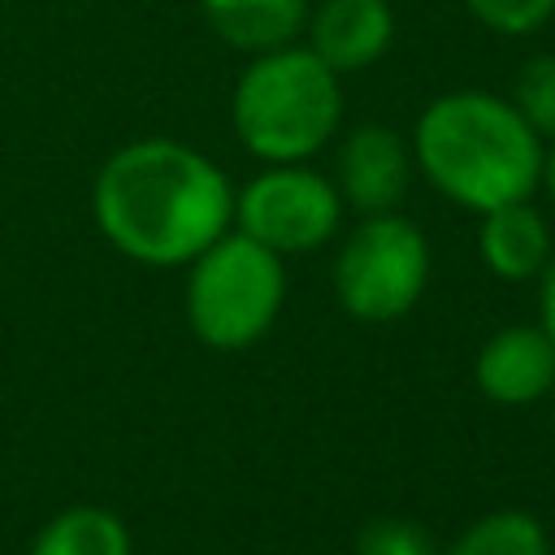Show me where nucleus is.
I'll use <instances>...</instances> for the list:
<instances>
[{"instance_id": "f257e3e1", "label": "nucleus", "mask_w": 555, "mask_h": 555, "mask_svg": "<svg viewBox=\"0 0 555 555\" xmlns=\"http://www.w3.org/2000/svg\"><path fill=\"white\" fill-rule=\"evenodd\" d=\"M91 217L126 260L186 269L234 225V182L191 143L134 139L95 169Z\"/></svg>"}, {"instance_id": "f03ea898", "label": "nucleus", "mask_w": 555, "mask_h": 555, "mask_svg": "<svg viewBox=\"0 0 555 555\" xmlns=\"http://www.w3.org/2000/svg\"><path fill=\"white\" fill-rule=\"evenodd\" d=\"M408 143L421 178L455 208L481 217L538 195L546 143L507 95L481 87L442 91L421 108Z\"/></svg>"}, {"instance_id": "7ed1b4c3", "label": "nucleus", "mask_w": 555, "mask_h": 555, "mask_svg": "<svg viewBox=\"0 0 555 555\" xmlns=\"http://www.w3.org/2000/svg\"><path fill=\"white\" fill-rule=\"evenodd\" d=\"M230 126L260 165L312 160L343 126L338 74L308 43L256 52L234 78Z\"/></svg>"}, {"instance_id": "20e7f679", "label": "nucleus", "mask_w": 555, "mask_h": 555, "mask_svg": "<svg viewBox=\"0 0 555 555\" xmlns=\"http://www.w3.org/2000/svg\"><path fill=\"white\" fill-rule=\"evenodd\" d=\"M286 304V260L243 230H225L186 264V325L212 351L260 343Z\"/></svg>"}, {"instance_id": "39448f33", "label": "nucleus", "mask_w": 555, "mask_h": 555, "mask_svg": "<svg viewBox=\"0 0 555 555\" xmlns=\"http://www.w3.org/2000/svg\"><path fill=\"white\" fill-rule=\"evenodd\" d=\"M429 269L434 256L425 230L403 212H373L343 234L330 264V282L338 308L351 321L386 325L421 304Z\"/></svg>"}, {"instance_id": "423d86ee", "label": "nucleus", "mask_w": 555, "mask_h": 555, "mask_svg": "<svg viewBox=\"0 0 555 555\" xmlns=\"http://www.w3.org/2000/svg\"><path fill=\"white\" fill-rule=\"evenodd\" d=\"M343 212L347 204L334 178L308 160L260 165V173L234 186V230L264 243L282 260L325 247L343 230Z\"/></svg>"}, {"instance_id": "0eeeda50", "label": "nucleus", "mask_w": 555, "mask_h": 555, "mask_svg": "<svg viewBox=\"0 0 555 555\" xmlns=\"http://www.w3.org/2000/svg\"><path fill=\"white\" fill-rule=\"evenodd\" d=\"M412 169V143L382 121L351 126L334 152V186L343 204L360 217L399 212Z\"/></svg>"}, {"instance_id": "6e6552de", "label": "nucleus", "mask_w": 555, "mask_h": 555, "mask_svg": "<svg viewBox=\"0 0 555 555\" xmlns=\"http://www.w3.org/2000/svg\"><path fill=\"white\" fill-rule=\"evenodd\" d=\"M477 390L499 408H533L555 395V338L538 321L494 330L473 360Z\"/></svg>"}, {"instance_id": "1a4fd4ad", "label": "nucleus", "mask_w": 555, "mask_h": 555, "mask_svg": "<svg viewBox=\"0 0 555 555\" xmlns=\"http://www.w3.org/2000/svg\"><path fill=\"white\" fill-rule=\"evenodd\" d=\"M304 43L343 78L377 65L395 43L390 0H321L308 9Z\"/></svg>"}, {"instance_id": "9d476101", "label": "nucleus", "mask_w": 555, "mask_h": 555, "mask_svg": "<svg viewBox=\"0 0 555 555\" xmlns=\"http://www.w3.org/2000/svg\"><path fill=\"white\" fill-rule=\"evenodd\" d=\"M555 251L546 217L533 208V199H516L503 208L481 212L477 225V256L486 273L499 282H533Z\"/></svg>"}, {"instance_id": "9b49d317", "label": "nucleus", "mask_w": 555, "mask_h": 555, "mask_svg": "<svg viewBox=\"0 0 555 555\" xmlns=\"http://www.w3.org/2000/svg\"><path fill=\"white\" fill-rule=\"evenodd\" d=\"M199 9L208 30L225 48L256 56V52L299 43L312 4L308 0H199Z\"/></svg>"}, {"instance_id": "f8f14e48", "label": "nucleus", "mask_w": 555, "mask_h": 555, "mask_svg": "<svg viewBox=\"0 0 555 555\" xmlns=\"http://www.w3.org/2000/svg\"><path fill=\"white\" fill-rule=\"evenodd\" d=\"M30 555H134L130 529L113 507L74 503L61 507L30 542Z\"/></svg>"}, {"instance_id": "ddd939ff", "label": "nucleus", "mask_w": 555, "mask_h": 555, "mask_svg": "<svg viewBox=\"0 0 555 555\" xmlns=\"http://www.w3.org/2000/svg\"><path fill=\"white\" fill-rule=\"evenodd\" d=\"M438 555H551V533L533 512L499 507L464 525Z\"/></svg>"}, {"instance_id": "4468645a", "label": "nucleus", "mask_w": 555, "mask_h": 555, "mask_svg": "<svg viewBox=\"0 0 555 555\" xmlns=\"http://www.w3.org/2000/svg\"><path fill=\"white\" fill-rule=\"evenodd\" d=\"M507 100L542 143H555V52L525 56Z\"/></svg>"}, {"instance_id": "2eb2a0df", "label": "nucleus", "mask_w": 555, "mask_h": 555, "mask_svg": "<svg viewBox=\"0 0 555 555\" xmlns=\"http://www.w3.org/2000/svg\"><path fill=\"white\" fill-rule=\"evenodd\" d=\"M356 555H438V542L421 520L373 516L356 533Z\"/></svg>"}, {"instance_id": "dca6fc26", "label": "nucleus", "mask_w": 555, "mask_h": 555, "mask_svg": "<svg viewBox=\"0 0 555 555\" xmlns=\"http://www.w3.org/2000/svg\"><path fill=\"white\" fill-rule=\"evenodd\" d=\"M464 9L494 35L525 39L555 17V0H464Z\"/></svg>"}, {"instance_id": "f3484780", "label": "nucleus", "mask_w": 555, "mask_h": 555, "mask_svg": "<svg viewBox=\"0 0 555 555\" xmlns=\"http://www.w3.org/2000/svg\"><path fill=\"white\" fill-rule=\"evenodd\" d=\"M533 282H538V325L555 338V251H551L546 269H542Z\"/></svg>"}, {"instance_id": "a211bd4d", "label": "nucleus", "mask_w": 555, "mask_h": 555, "mask_svg": "<svg viewBox=\"0 0 555 555\" xmlns=\"http://www.w3.org/2000/svg\"><path fill=\"white\" fill-rule=\"evenodd\" d=\"M546 195H551V204H555V143L546 147V156H542V182H538Z\"/></svg>"}, {"instance_id": "6ab92c4d", "label": "nucleus", "mask_w": 555, "mask_h": 555, "mask_svg": "<svg viewBox=\"0 0 555 555\" xmlns=\"http://www.w3.org/2000/svg\"><path fill=\"white\" fill-rule=\"evenodd\" d=\"M551 399H555V395H551Z\"/></svg>"}]
</instances>
